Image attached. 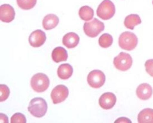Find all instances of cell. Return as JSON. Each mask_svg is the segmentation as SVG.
<instances>
[{
  "instance_id": "1",
  "label": "cell",
  "mask_w": 153,
  "mask_h": 123,
  "mask_svg": "<svg viewBox=\"0 0 153 123\" xmlns=\"http://www.w3.org/2000/svg\"><path fill=\"white\" fill-rule=\"evenodd\" d=\"M48 105L46 101L41 98H33L29 103L28 111L36 118H42L47 113Z\"/></svg>"
},
{
  "instance_id": "2",
  "label": "cell",
  "mask_w": 153,
  "mask_h": 123,
  "mask_svg": "<svg viewBox=\"0 0 153 123\" xmlns=\"http://www.w3.org/2000/svg\"><path fill=\"white\" fill-rule=\"evenodd\" d=\"M30 84L34 91L41 93L45 91L49 88L50 80L45 74L38 73L32 77Z\"/></svg>"
},
{
  "instance_id": "3",
  "label": "cell",
  "mask_w": 153,
  "mask_h": 123,
  "mask_svg": "<svg viewBox=\"0 0 153 123\" xmlns=\"http://www.w3.org/2000/svg\"><path fill=\"white\" fill-rule=\"evenodd\" d=\"M138 43V38L136 35L130 32L125 31L120 35L119 45L123 50L131 51L136 48Z\"/></svg>"
},
{
  "instance_id": "4",
  "label": "cell",
  "mask_w": 153,
  "mask_h": 123,
  "mask_svg": "<svg viewBox=\"0 0 153 123\" xmlns=\"http://www.w3.org/2000/svg\"><path fill=\"white\" fill-rule=\"evenodd\" d=\"M105 29V25L102 21L94 18L92 21L85 22L83 30L85 35L91 38H95Z\"/></svg>"
},
{
  "instance_id": "5",
  "label": "cell",
  "mask_w": 153,
  "mask_h": 123,
  "mask_svg": "<svg viewBox=\"0 0 153 123\" xmlns=\"http://www.w3.org/2000/svg\"><path fill=\"white\" fill-rule=\"evenodd\" d=\"M116 9L115 4L110 0H103L98 6L97 15L103 20L111 19L115 15Z\"/></svg>"
},
{
  "instance_id": "6",
  "label": "cell",
  "mask_w": 153,
  "mask_h": 123,
  "mask_svg": "<svg viewBox=\"0 0 153 123\" xmlns=\"http://www.w3.org/2000/svg\"><path fill=\"white\" fill-rule=\"evenodd\" d=\"M114 64L115 68L120 71H126L131 67L132 64V57L128 53L121 52L119 55L114 58Z\"/></svg>"
},
{
  "instance_id": "7",
  "label": "cell",
  "mask_w": 153,
  "mask_h": 123,
  "mask_svg": "<svg viewBox=\"0 0 153 123\" xmlns=\"http://www.w3.org/2000/svg\"><path fill=\"white\" fill-rule=\"evenodd\" d=\"M106 81V76L100 70H94L89 73L87 76L88 85L94 89H100L102 87Z\"/></svg>"
},
{
  "instance_id": "8",
  "label": "cell",
  "mask_w": 153,
  "mask_h": 123,
  "mask_svg": "<svg viewBox=\"0 0 153 123\" xmlns=\"http://www.w3.org/2000/svg\"><path fill=\"white\" fill-rule=\"evenodd\" d=\"M69 90L65 86L59 85L55 87L51 91V98L54 104L63 102L68 98Z\"/></svg>"
},
{
  "instance_id": "9",
  "label": "cell",
  "mask_w": 153,
  "mask_h": 123,
  "mask_svg": "<svg viewBox=\"0 0 153 123\" xmlns=\"http://www.w3.org/2000/svg\"><path fill=\"white\" fill-rule=\"evenodd\" d=\"M47 39L45 33L41 30H36L30 34L29 38V42L31 46L34 48H38L42 46Z\"/></svg>"
},
{
  "instance_id": "10",
  "label": "cell",
  "mask_w": 153,
  "mask_h": 123,
  "mask_svg": "<svg viewBox=\"0 0 153 123\" xmlns=\"http://www.w3.org/2000/svg\"><path fill=\"white\" fill-rule=\"evenodd\" d=\"M117 98L115 94L106 92L101 95L99 98V105L105 110H109L115 106Z\"/></svg>"
},
{
  "instance_id": "11",
  "label": "cell",
  "mask_w": 153,
  "mask_h": 123,
  "mask_svg": "<svg viewBox=\"0 0 153 123\" xmlns=\"http://www.w3.org/2000/svg\"><path fill=\"white\" fill-rule=\"evenodd\" d=\"M15 17V12L13 6L9 4H2L0 6L1 21L6 23H9L14 20Z\"/></svg>"
},
{
  "instance_id": "12",
  "label": "cell",
  "mask_w": 153,
  "mask_h": 123,
  "mask_svg": "<svg viewBox=\"0 0 153 123\" xmlns=\"http://www.w3.org/2000/svg\"><path fill=\"white\" fill-rule=\"evenodd\" d=\"M153 89L148 83H142L139 85L136 89L137 96L142 100H147L152 97L153 95Z\"/></svg>"
},
{
  "instance_id": "13",
  "label": "cell",
  "mask_w": 153,
  "mask_h": 123,
  "mask_svg": "<svg viewBox=\"0 0 153 123\" xmlns=\"http://www.w3.org/2000/svg\"><path fill=\"white\" fill-rule=\"evenodd\" d=\"M79 40V37L76 33L71 32L64 35L62 42L64 46L68 49H72L78 45Z\"/></svg>"
},
{
  "instance_id": "14",
  "label": "cell",
  "mask_w": 153,
  "mask_h": 123,
  "mask_svg": "<svg viewBox=\"0 0 153 123\" xmlns=\"http://www.w3.org/2000/svg\"><path fill=\"white\" fill-rule=\"evenodd\" d=\"M59 22L58 17L54 14H48L44 17L43 20V28L46 30L54 29Z\"/></svg>"
},
{
  "instance_id": "15",
  "label": "cell",
  "mask_w": 153,
  "mask_h": 123,
  "mask_svg": "<svg viewBox=\"0 0 153 123\" xmlns=\"http://www.w3.org/2000/svg\"><path fill=\"white\" fill-rule=\"evenodd\" d=\"M68 57L67 51L62 47L55 48L51 53V58L55 63L66 61L68 59Z\"/></svg>"
},
{
  "instance_id": "16",
  "label": "cell",
  "mask_w": 153,
  "mask_h": 123,
  "mask_svg": "<svg viewBox=\"0 0 153 123\" xmlns=\"http://www.w3.org/2000/svg\"><path fill=\"white\" fill-rule=\"evenodd\" d=\"M58 76L60 79L66 80L71 78L73 73V69L69 64H62L58 68Z\"/></svg>"
},
{
  "instance_id": "17",
  "label": "cell",
  "mask_w": 153,
  "mask_h": 123,
  "mask_svg": "<svg viewBox=\"0 0 153 123\" xmlns=\"http://www.w3.org/2000/svg\"><path fill=\"white\" fill-rule=\"evenodd\" d=\"M139 123H153V109L146 108L141 111L137 116Z\"/></svg>"
},
{
  "instance_id": "18",
  "label": "cell",
  "mask_w": 153,
  "mask_h": 123,
  "mask_svg": "<svg viewBox=\"0 0 153 123\" xmlns=\"http://www.w3.org/2000/svg\"><path fill=\"white\" fill-rule=\"evenodd\" d=\"M141 23L140 16L137 14H131L125 17L124 25L126 28L130 30H134L135 26Z\"/></svg>"
},
{
  "instance_id": "19",
  "label": "cell",
  "mask_w": 153,
  "mask_h": 123,
  "mask_svg": "<svg viewBox=\"0 0 153 123\" xmlns=\"http://www.w3.org/2000/svg\"><path fill=\"white\" fill-rule=\"evenodd\" d=\"M79 16L84 21H89L94 17V10L88 6H82L79 10Z\"/></svg>"
},
{
  "instance_id": "20",
  "label": "cell",
  "mask_w": 153,
  "mask_h": 123,
  "mask_svg": "<svg viewBox=\"0 0 153 123\" xmlns=\"http://www.w3.org/2000/svg\"><path fill=\"white\" fill-rule=\"evenodd\" d=\"M98 43L100 47L103 48H107L111 47L113 43V38L110 34L105 33L102 34L98 39Z\"/></svg>"
},
{
  "instance_id": "21",
  "label": "cell",
  "mask_w": 153,
  "mask_h": 123,
  "mask_svg": "<svg viewBox=\"0 0 153 123\" xmlns=\"http://www.w3.org/2000/svg\"><path fill=\"white\" fill-rule=\"evenodd\" d=\"M37 0H17V4L22 10L33 9L36 4Z\"/></svg>"
},
{
  "instance_id": "22",
  "label": "cell",
  "mask_w": 153,
  "mask_h": 123,
  "mask_svg": "<svg viewBox=\"0 0 153 123\" xmlns=\"http://www.w3.org/2000/svg\"><path fill=\"white\" fill-rule=\"evenodd\" d=\"M0 92H1L0 101L4 102L9 98V95L10 94V91L7 86L5 85H0Z\"/></svg>"
},
{
  "instance_id": "23",
  "label": "cell",
  "mask_w": 153,
  "mask_h": 123,
  "mask_svg": "<svg viewBox=\"0 0 153 123\" xmlns=\"http://www.w3.org/2000/svg\"><path fill=\"white\" fill-rule=\"evenodd\" d=\"M11 123H26V119L25 116L22 113H15L13 115L11 118Z\"/></svg>"
},
{
  "instance_id": "24",
  "label": "cell",
  "mask_w": 153,
  "mask_h": 123,
  "mask_svg": "<svg viewBox=\"0 0 153 123\" xmlns=\"http://www.w3.org/2000/svg\"><path fill=\"white\" fill-rule=\"evenodd\" d=\"M145 67L146 72L150 76L153 77V60H146V62L145 63Z\"/></svg>"
},
{
  "instance_id": "25",
  "label": "cell",
  "mask_w": 153,
  "mask_h": 123,
  "mask_svg": "<svg viewBox=\"0 0 153 123\" xmlns=\"http://www.w3.org/2000/svg\"><path fill=\"white\" fill-rule=\"evenodd\" d=\"M122 122H124V123H131V122L129 119L125 118H120L119 119H117L115 123H122Z\"/></svg>"
},
{
  "instance_id": "26",
  "label": "cell",
  "mask_w": 153,
  "mask_h": 123,
  "mask_svg": "<svg viewBox=\"0 0 153 123\" xmlns=\"http://www.w3.org/2000/svg\"><path fill=\"white\" fill-rule=\"evenodd\" d=\"M1 122H2V123H8V118H7L6 115H4V118L3 115H2V114H1Z\"/></svg>"
},
{
  "instance_id": "27",
  "label": "cell",
  "mask_w": 153,
  "mask_h": 123,
  "mask_svg": "<svg viewBox=\"0 0 153 123\" xmlns=\"http://www.w3.org/2000/svg\"></svg>"
}]
</instances>
